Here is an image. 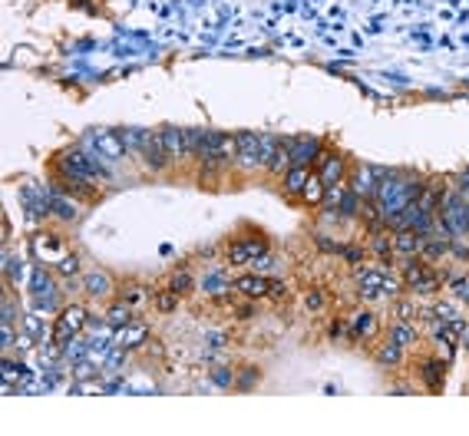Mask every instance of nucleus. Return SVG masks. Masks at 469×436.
<instances>
[{
  "mask_svg": "<svg viewBox=\"0 0 469 436\" xmlns=\"http://www.w3.org/2000/svg\"><path fill=\"white\" fill-rule=\"evenodd\" d=\"M57 165H60L63 175H70V179H80V182H86V185H93V182H96V179L102 175L100 159H93V155L80 153V149H70V153H63Z\"/></svg>",
  "mask_w": 469,
  "mask_h": 436,
  "instance_id": "obj_1",
  "label": "nucleus"
},
{
  "mask_svg": "<svg viewBox=\"0 0 469 436\" xmlns=\"http://www.w3.org/2000/svg\"><path fill=\"white\" fill-rule=\"evenodd\" d=\"M234 169L238 172H255L265 169L261 163V132H238L234 136Z\"/></svg>",
  "mask_w": 469,
  "mask_h": 436,
  "instance_id": "obj_2",
  "label": "nucleus"
},
{
  "mask_svg": "<svg viewBox=\"0 0 469 436\" xmlns=\"http://www.w3.org/2000/svg\"><path fill=\"white\" fill-rule=\"evenodd\" d=\"M86 307L83 305H66L60 311V317H57V324H53V334H50V344H57V347H63L70 337H76L86 327Z\"/></svg>",
  "mask_w": 469,
  "mask_h": 436,
  "instance_id": "obj_3",
  "label": "nucleus"
},
{
  "mask_svg": "<svg viewBox=\"0 0 469 436\" xmlns=\"http://www.w3.org/2000/svg\"><path fill=\"white\" fill-rule=\"evenodd\" d=\"M30 248H33V258H37V261H47V264H60L63 258L70 254V248H66V238H60V235H53V232L33 235Z\"/></svg>",
  "mask_w": 469,
  "mask_h": 436,
  "instance_id": "obj_4",
  "label": "nucleus"
},
{
  "mask_svg": "<svg viewBox=\"0 0 469 436\" xmlns=\"http://www.w3.org/2000/svg\"><path fill=\"white\" fill-rule=\"evenodd\" d=\"M139 153H143L146 169H153V172H162L165 165H169V155H165V146H162V136H159V132H146Z\"/></svg>",
  "mask_w": 469,
  "mask_h": 436,
  "instance_id": "obj_5",
  "label": "nucleus"
},
{
  "mask_svg": "<svg viewBox=\"0 0 469 436\" xmlns=\"http://www.w3.org/2000/svg\"><path fill=\"white\" fill-rule=\"evenodd\" d=\"M287 146H291V165H304V169H311V163H317V155L324 153L321 139H314V136L287 139Z\"/></svg>",
  "mask_w": 469,
  "mask_h": 436,
  "instance_id": "obj_6",
  "label": "nucleus"
},
{
  "mask_svg": "<svg viewBox=\"0 0 469 436\" xmlns=\"http://www.w3.org/2000/svg\"><path fill=\"white\" fill-rule=\"evenodd\" d=\"M317 175L324 179V185H337L344 182V155L334 153V149H324V153L317 155Z\"/></svg>",
  "mask_w": 469,
  "mask_h": 436,
  "instance_id": "obj_7",
  "label": "nucleus"
},
{
  "mask_svg": "<svg viewBox=\"0 0 469 436\" xmlns=\"http://www.w3.org/2000/svg\"><path fill=\"white\" fill-rule=\"evenodd\" d=\"M162 146H165V155H169V165L182 163V159H189V136H185V129H175V126H165L162 132Z\"/></svg>",
  "mask_w": 469,
  "mask_h": 436,
  "instance_id": "obj_8",
  "label": "nucleus"
},
{
  "mask_svg": "<svg viewBox=\"0 0 469 436\" xmlns=\"http://www.w3.org/2000/svg\"><path fill=\"white\" fill-rule=\"evenodd\" d=\"M146 337H149V327L143 321H133V324H126V327H116L112 344L123 347V350H136L139 344H146Z\"/></svg>",
  "mask_w": 469,
  "mask_h": 436,
  "instance_id": "obj_9",
  "label": "nucleus"
},
{
  "mask_svg": "<svg viewBox=\"0 0 469 436\" xmlns=\"http://www.w3.org/2000/svg\"><path fill=\"white\" fill-rule=\"evenodd\" d=\"M427 248V235H420L417 228H397L393 232V252L397 254H420Z\"/></svg>",
  "mask_w": 469,
  "mask_h": 436,
  "instance_id": "obj_10",
  "label": "nucleus"
},
{
  "mask_svg": "<svg viewBox=\"0 0 469 436\" xmlns=\"http://www.w3.org/2000/svg\"><path fill=\"white\" fill-rule=\"evenodd\" d=\"M354 278H357V284H360V297H364V301H374V297H380V284H384V271H380V268H370V264H364V268H357V271H354Z\"/></svg>",
  "mask_w": 469,
  "mask_h": 436,
  "instance_id": "obj_11",
  "label": "nucleus"
},
{
  "mask_svg": "<svg viewBox=\"0 0 469 436\" xmlns=\"http://www.w3.org/2000/svg\"><path fill=\"white\" fill-rule=\"evenodd\" d=\"M234 291H242L245 297H251V301H261V297H268V278L265 274H242V278H234Z\"/></svg>",
  "mask_w": 469,
  "mask_h": 436,
  "instance_id": "obj_12",
  "label": "nucleus"
},
{
  "mask_svg": "<svg viewBox=\"0 0 469 436\" xmlns=\"http://www.w3.org/2000/svg\"><path fill=\"white\" fill-rule=\"evenodd\" d=\"M33 295H37V305L47 307V311H53V307H57V301H53V297H57V291H53V284L47 281V271H43V268H37V271H33Z\"/></svg>",
  "mask_w": 469,
  "mask_h": 436,
  "instance_id": "obj_13",
  "label": "nucleus"
},
{
  "mask_svg": "<svg viewBox=\"0 0 469 436\" xmlns=\"http://www.w3.org/2000/svg\"><path fill=\"white\" fill-rule=\"evenodd\" d=\"M377 334V314L374 311H357L350 317V337L360 341V337H374Z\"/></svg>",
  "mask_w": 469,
  "mask_h": 436,
  "instance_id": "obj_14",
  "label": "nucleus"
},
{
  "mask_svg": "<svg viewBox=\"0 0 469 436\" xmlns=\"http://www.w3.org/2000/svg\"><path fill=\"white\" fill-rule=\"evenodd\" d=\"M324 195H327L324 179L317 175V169H311V175H307V182H304V192H301V199H304L307 205H324Z\"/></svg>",
  "mask_w": 469,
  "mask_h": 436,
  "instance_id": "obj_15",
  "label": "nucleus"
},
{
  "mask_svg": "<svg viewBox=\"0 0 469 436\" xmlns=\"http://www.w3.org/2000/svg\"><path fill=\"white\" fill-rule=\"evenodd\" d=\"M387 337H390V341H397L400 347H410V344H417V341H420V331L410 324V321H393Z\"/></svg>",
  "mask_w": 469,
  "mask_h": 436,
  "instance_id": "obj_16",
  "label": "nucleus"
},
{
  "mask_svg": "<svg viewBox=\"0 0 469 436\" xmlns=\"http://www.w3.org/2000/svg\"><path fill=\"white\" fill-rule=\"evenodd\" d=\"M136 314H133V305H126V301H116V305L106 311V324L116 331V327H126V324H133Z\"/></svg>",
  "mask_w": 469,
  "mask_h": 436,
  "instance_id": "obj_17",
  "label": "nucleus"
},
{
  "mask_svg": "<svg viewBox=\"0 0 469 436\" xmlns=\"http://www.w3.org/2000/svg\"><path fill=\"white\" fill-rule=\"evenodd\" d=\"M429 271H433V268H429L423 258H410V261L403 264V284H407V291H410V288H413L417 281H423Z\"/></svg>",
  "mask_w": 469,
  "mask_h": 436,
  "instance_id": "obj_18",
  "label": "nucleus"
},
{
  "mask_svg": "<svg viewBox=\"0 0 469 436\" xmlns=\"http://www.w3.org/2000/svg\"><path fill=\"white\" fill-rule=\"evenodd\" d=\"M83 288H86V295L90 297H102V295H109L112 291V284H109V278L102 271H90L86 278H83Z\"/></svg>",
  "mask_w": 469,
  "mask_h": 436,
  "instance_id": "obj_19",
  "label": "nucleus"
},
{
  "mask_svg": "<svg viewBox=\"0 0 469 436\" xmlns=\"http://www.w3.org/2000/svg\"><path fill=\"white\" fill-rule=\"evenodd\" d=\"M443 374H446V364L443 360H427L423 364V384L437 394V390H443Z\"/></svg>",
  "mask_w": 469,
  "mask_h": 436,
  "instance_id": "obj_20",
  "label": "nucleus"
},
{
  "mask_svg": "<svg viewBox=\"0 0 469 436\" xmlns=\"http://www.w3.org/2000/svg\"><path fill=\"white\" fill-rule=\"evenodd\" d=\"M307 175H311V169H304V165H291V169L285 172V192L301 195V192H304Z\"/></svg>",
  "mask_w": 469,
  "mask_h": 436,
  "instance_id": "obj_21",
  "label": "nucleus"
},
{
  "mask_svg": "<svg viewBox=\"0 0 469 436\" xmlns=\"http://www.w3.org/2000/svg\"><path fill=\"white\" fill-rule=\"evenodd\" d=\"M287 169H291V146H287V139H281L278 153L271 155V163H268V172H271V175H285Z\"/></svg>",
  "mask_w": 469,
  "mask_h": 436,
  "instance_id": "obj_22",
  "label": "nucleus"
},
{
  "mask_svg": "<svg viewBox=\"0 0 469 436\" xmlns=\"http://www.w3.org/2000/svg\"><path fill=\"white\" fill-rule=\"evenodd\" d=\"M400 357H403V347H400L397 341H390V337H387V344H380V350H377V364H384V367H397V364H400Z\"/></svg>",
  "mask_w": 469,
  "mask_h": 436,
  "instance_id": "obj_23",
  "label": "nucleus"
},
{
  "mask_svg": "<svg viewBox=\"0 0 469 436\" xmlns=\"http://www.w3.org/2000/svg\"><path fill=\"white\" fill-rule=\"evenodd\" d=\"M225 261L228 264H251V252H248V242H232L228 252H225Z\"/></svg>",
  "mask_w": 469,
  "mask_h": 436,
  "instance_id": "obj_24",
  "label": "nucleus"
},
{
  "mask_svg": "<svg viewBox=\"0 0 469 436\" xmlns=\"http://www.w3.org/2000/svg\"><path fill=\"white\" fill-rule=\"evenodd\" d=\"M50 212L57 215V218H63V222H73V218H76V205L60 199V195H50Z\"/></svg>",
  "mask_w": 469,
  "mask_h": 436,
  "instance_id": "obj_25",
  "label": "nucleus"
},
{
  "mask_svg": "<svg viewBox=\"0 0 469 436\" xmlns=\"http://www.w3.org/2000/svg\"><path fill=\"white\" fill-rule=\"evenodd\" d=\"M403 274H390V271H384V284H380V295H387V297H400L403 295Z\"/></svg>",
  "mask_w": 469,
  "mask_h": 436,
  "instance_id": "obj_26",
  "label": "nucleus"
},
{
  "mask_svg": "<svg viewBox=\"0 0 469 436\" xmlns=\"http://www.w3.org/2000/svg\"><path fill=\"white\" fill-rule=\"evenodd\" d=\"M146 297H149V288H143V284H129V288H119V301H126V305H143Z\"/></svg>",
  "mask_w": 469,
  "mask_h": 436,
  "instance_id": "obj_27",
  "label": "nucleus"
},
{
  "mask_svg": "<svg viewBox=\"0 0 469 436\" xmlns=\"http://www.w3.org/2000/svg\"><path fill=\"white\" fill-rule=\"evenodd\" d=\"M439 288H443V278H439L437 271H429L427 278H423V281H417L410 291H413V295H437Z\"/></svg>",
  "mask_w": 469,
  "mask_h": 436,
  "instance_id": "obj_28",
  "label": "nucleus"
},
{
  "mask_svg": "<svg viewBox=\"0 0 469 436\" xmlns=\"http://www.w3.org/2000/svg\"><path fill=\"white\" fill-rule=\"evenodd\" d=\"M169 288H172L175 295H189V291L195 288V281H192V274L189 271H175L172 278H169Z\"/></svg>",
  "mask_w": 469,
  "mask_h": 436,
  "instance_id": "obj_29",
  "label": "nucleus"
},
{
  "mask_svg": "<svg viewBox=\"0 0 469 436\" xmlns=\"http://www.w3.org/2000/svg\"><path fill=\"white\" fill-rule=\"evenodd\" d=\"M278 146H281V139H278L275 132H261V163H265V169L271 163V155L278 153Z\"/></svg>",
  "mask_w": 469,
  "mask_h": 436,
  "instance_id": "obj_30",
  "label": "nucleus"
},
{
  "mask_svg": "<svg viewBox=\"0 0 469 436\" xmlns=\"http://www.w3.org/2000/svg\"><path fill=\"white\" fill-rule=\"evenodd\" d=\"M179 297H182V295H175L172 288H165V291H159V295H155V307H159L162 314H169V311H175V307H179Z\"/></svg>",
  "mask_w": 469,
  "mask_h": 436,
  "instance_id": "obj_31",
  "label": "nucleus"
},
{
  "mask_svg": "<svg viewBox=\"0 0 469 436\" xmlns=\"http://www.w3.org/2000/svg\"><path fill=\"white\" fill-rule=\"evenodd\" d=\"M53 268H57V274H66V278H70V274H80V258L70 252L60 264H53Z\"/></svg>",
  "mask_w": 469,
  "mask_h": 436,
  "instance_id": "obj_32",
  "label": "nucleus"
},
{
  "mask_svg": "<svg viewBox=\"0 0 469 436\" xmlns=\"http://www.w3.org/2000/svg\"><path fill=\"white\" fill-rule=\"evenodd\" d=\"M291 291H287L285 281H278V278H268V297H275V301H281V297H287Z\"/></svg>",
  "mask_w": 469,
  "mask_h": 436,
  "instance_id": "obj_33",
  "label": "nucleus"
},
{
  "mask_svg": "<svg viewBox=\"0 0 469 436\" xmlns=\"http://www.w3.org/2000/svg\"><path fill=\"white\" fill-rule=\"evenodd\" d=\"M205 288H208V295H225V291H232V288L225 284V278H222V274H212V278L205 281Z\"/></svg>",
  "mask_w": 469,
  "mask_h": 436,
  "instance_id": "obj_34",
  "label": "nucleus"
},
{
  "mask_svg": "<svg viewBox=\"0 0 469 436\" xmlns=\"http://www.w3.org/2000/svg\"><path fill=\"white\" fill-rule=\"evenodd\" d=\"M413 314H417V307L410 305V301H400V305H393V317H397V321H410Z\"/></svg>",
  "mask_w": 469,
  "mask_h": 436,
  "instance_id": "obj_35",
  "label": "nucleus"
},
{
  "mask_svg": "<svg viewBox=\"0 0 469 436\" xmlns=\"http://www.w3.org/2000/svg\"><path fill=\"white\" fill-rule=\"evenodd\" d=\"M248 242V252H251V258H261V254H268V242L265 238H245Z\"/></svg>",
  "mask_w": 469,
  "mask_h": 436,
  "instance_id": "obj_36",
  "label": "nucleus"
},
{
  "mask_svg": "<svg viewBox=\"0 0 469 436\" xmlns=\"http://www.w3.org/2000/svg\"><path fill=\"white\" fill-rule=\"evenodd\" d=\"M13 347H17L20 354H27V350H30V347H33V334H30V331H27V327H23L20 334H17V344H13Z\"/></svg>",
  "mask_w": 469,
  "mask_h": 436,
  "instance_id": "obj_37",
  "label": "nucleus"
},
{
  "mask_svg": "<svg viewBox=\"0 0 469 436\" xmlns=\"http://www.w3.org/2000/svg\"><path fill=\"white\" fill-rule=\"evenodd\" d=\"M304 307L307 311H321V307H324V295H321V291H311V295L304 297Z\"/></svg>",
  "mask_w": 469,
  "mask_h": 436,
  "instance_id": "obj_38",
  "label": "nucleus"
},
{
  "mask_svg": "<svg viewBox=\"0 0 469 436\" xmlns=\"http://www.w3.org/2000/svg\"><path fill=\"white\" fill-rule=\"evenodd\" d=\"M453 295H456L459 301H466V305H469V281H466V278L453 281Z\"/></svg>",
  "mask_w": 469,
  "mask_h": 436,
  "instance_id": "obj_39",
  "label": "nucleus"
},
{
  "mask_svg": "<svg viewBox=\"0 0 469 436\" xmlns=\"http://www.w3.org/2000/svg\"><path fill=\"white\" fill-rule=\"evenodd\" d=\"M317 244H321L324 252H340V244H334L331 238H327V235H317Z\"/></svg>",
  "mask_w": 469,
  "mask_h": 436,
  "instance_id": "obj_40",
  "label": "nucleus"
},
{
  "mask_svg": "<svg viewBox=\"0 0 469 436\" xmlns=\"http://www.w3.org/2000/svg\"><path fill=\"white\" fill-rule=\"evenodd\" d=\"M340 254H344L347 261H360V258H364V254L357 252V248H340Z\"/></svg>",
  "mask_w": 469,
  "mask_h": 436,
  "instance_id": "obj_41",
  "label": "nucleus"
},
{
  "mask_svg": "<svg viewBox=\"0 0 469 436\" xmlns=\"http://www.w3.org/2000/svg\"><path fill=\"white\" fill-rule=\"evenodd\" d=\"M238 314H242V321H248V317L255 314V307H251V305H245V307H238Z\"/></svg>",
  "mask_w": 469,
  "mask_h": 436,
  "instance_id": "obj_42",
  "label": "nucleus"
},
{
  "mask_svg": "<svg viewBox=\"0 0 469 436\" xmlns=\"http://www.w3.org/2000/svg\"><path fill=\"white\" fill-rule=\"evenodd\" d=\"M459 341H463V347H466V350H469V327H466V331H463V337H459Z\"/></svg>",
  "mask_w": 469,
  "mask_h": 436,
  "instance_id": "obj_43",
  "label": "nucleus"
}]
</instances>
